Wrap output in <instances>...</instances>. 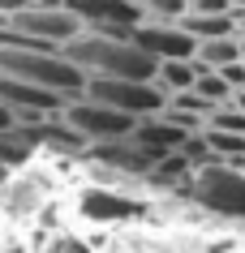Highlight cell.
Here are the masks:
<instances>
[{
	"label": "cell",
	"mask_w": 245,
	"mask_h": 253,
	"mask_svg": "<svg viewBox=\"0 0 245 253\" xmlns=\"http://www.w3.org/2000/svg\"><path fill=\"white\" fill-rule=\"evenodd\" d=\"M138 13H142V22H181V13H185V0H129Z\"/></svg>",
	"instance_id": "10"
},
{
	"label": "cell",
	"mask_w": 245,
	"mask_h": 253,
	"mask_svg": "<svg viewBox=\"0 0 245 253\" xmlns=\"http://www.w3.org/2000/svg\"><path fill=\"white\" fill-rule=\"evenodd\" d=\"M134 43L159 65V60H190L198 43L181 30V22H138L134 26Z\"/></svg>",
	"instance_id": "6"
},
{
	"label": "cell",
	"mask_w": 245,
	"mask_h": 253,
	"mask_svg": "<svg viewBox=\"0 0 245 253\" xmlns=\"http://www.w3.org/2000/svg\"><path fill=\"white\" fill-rule=\"evenodd\" d=\"M0 73L26 82L60 103L82 94V86H86V73L60 47H0Z\"/></svg>",
	"instance_id": "2"
},
{
	"label": "cell",
	"mask_w": 245,
	"mask_h": 253,
	"mask_svg": "<svg viewBox=\"0 0 245 253\" xmlns=\"http://www.w3.org/2000/svg\"><path fill=\"white\" fill-rule=\"evenodd\" d=\"M206 129H224V133H245V112H241V107H232V103H224V107H215V112H211Z\"/></svg>",
	"instance_id": "12"
},
{
	"label": "cell",
	"mask_w": 245,
	"mask_h": 253,
	"mask_svg": "<svg viewBox=\"0 0 245 253\" xmlns=\"http://www.w3.org/2000/svg\"><path fill=\"white\" fill-rule=\"evenodd\" d=\"M185 4H190V0H185Z\"/></svg>",
	"instance_id": "21"
},
{
	"label": "cell",
	"mask_w": 245,
	"mask_h": 253,
	"mask_svg": "<svg viewBox=\"0 0 245 253\" xmlns=\"http://www.w3.org/2000/svg\"><path fill=\"white\" fill-rule=\"evenodd\" d=\"M198 73H202V65L198 60H159L155 65V86H159V94L163 99H172V94H185V90H194V82H198Z\"/></svg>",
	"instance_id": "7"
},
{
	"label": "cell",
	"mask_w": 245,
	"mask_h": 253,
	"mask_svg": "<svg viewBox=\"0 0 245 253\" xmlns=\"http://www.w3.org/2000/svg\"><path fill=\"white\" fill-rule=\"evenodd\" d=\"M86 99H95V103L112 107V112H121L129 120H147V116H159L163 107V94L155 82H129V78H86L82 86Z\"/></svg>",
	"instance_id": "3"
},
{
	"label": "cell",
	"mask_w": 245,
	"mask_h": 253,
	"mask_svg": "<svg viewBox=\"0 0 245 253\" xmlns=\"http://www.w3.org/2000/svg\"><path fill=\"white\" fill-rule=\"evenodd\" d=\"M219 253H245V249H219Z\"/></svg>",
	"instance_id": "20"
},
{
	"label": "cell",
	"mask_w": 245,
	"mask_h": 253,
	"mask_svg": "<svg viewBox=\"0 0 245 253\" xmlns=\"http://www.w3.org/2000/svg\"><path fill=\"white\" fill-rule=\"evenodd\" d=\"M219 78H224V86H228L232 94L237 90H245V60H232V65H224V69H215Z\"/></svg>",
	"instance_id": "13"
},
{
	"label": "cell",
	"mask_w": 245,
	"mask_h": 253,
	"mask_svg": "<svg viewBox=\"0 0 245 253\" xmlns=\"http://www.w3.org/2000/svg\"><path fill=\"white\" fill-rule=\"evenodd\" d=\"M60 116L73 133L86 142V146H95V142H112V137H129L134 133L138 120L121 116V112H112V107L95 103V99H86V94H73L60 103Z\"/></svg>",
	"instance_id": "5"
},
{
	"label": "cell",
	"mask_w": 245,
	"mask_h": 253,
	"mask_svg": "<svg viewBox=\"0 0 245 253\" xmlns=\"http://www.w3.org/2000/svg\"><path fill=\"white\" fill-rule=\"evenodd\" d=\"M194 94H198L202 103H211V107H224V103L232 99V90L224 86V78H219V73H211V69H202V73H198V82H194Z\"/></svg>",
	"instance_id": "11"
},
{
	"label": "cell",
	"mask_w": 245,
	"mask_h": 253,
	"mask_svg": "<svg viewBox=\"0 0 245 253\" xmlns=\"http://www.w3.org/2000/svg\"><path fill=\"white\" fill-rule=\"evenodd\" d=\"M9 125H13V116H9V112L0 107V129H9Z\"/></svg>",
	"instance_id": "17"
},
{
	"label": "cell",
	"mask_w": 245,
	"mask_h": 253,
	"mask_svg": "<svg viewBox=\"0 0 245 253\" xmlns=\"http://www.w3.org/2000/svg\"><path fill=\"white\" fill-rule=\"evenodd\" d=\"M86 78H129V82H150L155 60H150L134 39H108L95 30H82L60 47Z\"/></svg>",
	"instance_id": "1"
},
{
	"label": "cell",
	"mask_w": 245,
	"mask_h": 253,
	"mask_svg": "<svg viewBox=\"0 0 245 253\" xmlns=\"http://www.w3.org/2000/svg\"><path fill=\"white\" fill-rule=\"evenodd\" d=\"M194 60L202 69H224V65H232V60H241V47H237V35H224V39H206V43H198L194 47Z\"/></svg>",
	"instance_id": "9"
},
{
	"label": "cell",
	"mask_w": 245,
	"mask_h": 253,
	"mask_svg": "<svg viewBox=\"0 0 245 253\" xmlns=\"http://www.w3.org/2000/svg\"><path fill=\"white\" fill-rule=\"evenodd\" d=\"M190 13H215V17H232V0H190Z\"/></svg>",
	"instance_id": "14"
},
{
	"label": "cell",
	"mask_w": 245,
	"mask_h": 253,
	"mask_svg": "<svg viewBox=\"0 0 245 253\" xmlns=\"http://www.w3.org/2000/svg\"><path fill=\"white\" fill-rule=\"evenodd\" d=\"M237 39H245V13L237 17Z\"/></svg>",
	"instance_id": "19"
},
{
	"label": "cell",
	"mask_w": 245,
	"mask_h": 253,
	"mask_svg": "<svg viewBox=\"0 0 245 253\" xmlns=\"http://www.w3.org/2000/svg\"><path fill=\"white\" fill-rule=\"evenodd\" d=\"M245 13V0H232V17H241Z\"/></svg>",
	"instance_id": "18"
},
{
	"label": "cell",
	"mask_w": 245,
	"mask_h": 253,
	"mask_svg": "<svg viewBox=\"0 0 245 253\" xmlns=\"http://www.w3.org/2000/svg\"><path fill=\"white\" fill-rule=\"evenodd\" d=\"M0 253H22V245H17L13 232H0Z\"/></svg>",
	"instance_id": "16"
},
{
	"label": "cell",
	"mask_w": 245,
	"mask_h": 253,
	"mask_svg": "<svg viewBox=\"0 0 245 253\" xmlns=\"http://www.w3.org/2000/svg\"><path fill=\"white\" fill-rule=\"evenodd\" d=\"M30 4H39V0H0V17H13L22 9H30Z\"/></svg>",
	"instance_id": "15"
},
{
	"label": "cell",
	"mask_w": 245,
	"mask_h": 253,
	"mask_svg": "<svg viewBox=\"0 0 245 253\" xmlns=\"http://www.w3.org/2000/svg\"><path fill=\"white\" fill-rule=\"evenodd\" d=\"M4 22L35 47H65L73 35H82V22L65 9V0H39V4L4 17Z\"/></svg>",
	"instance_id": "4"
},
{
	"label": "cell",
	"mask_w": 245,
	"mask_h": 253,
	"mask_svg": "<svg viewBox=\"0 0 245 253\" xmlns=\"http://www.w3.org/2000/svg\"><path fill=\"white\" fill-rule=\"evenodd\" d=\"M181 30L190 35L194 43L206 39H224V35H237V17H215V13H181Z\"/></svg>",
	"instance_id": "8"
}]
</instances>
